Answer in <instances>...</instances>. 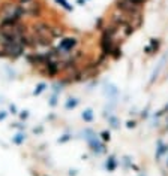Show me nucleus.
I'll use <instances>...</instances> for the list:
<instances>
[{
    "instance_id": "3",
    "label": "nucleus",
    "mask_w": 168,
    "mask_h": 176,
    "mask_svg": "<svg viewBox=\"0 0 168 176\" xmlns=\"http://www.w3.org/2000/svg\"><path fill=\"white\" fill-rule=\"evenodd\" d=\"M77 45H78V40L75 37H62L60 39V43L56 46V51L57 52H65V51H74L77 49Z\"/></svg>"
},
{
    "instance_id": "2",
    "label": "nucleus",
    "mask_w": 168,
    "mask_h": 176,
    "mask_svg": "<svg viewBox=\"0 0 168 176\" xmlns=\"http://www.w3.org/2000/svg\"><path fill=\"white\" fill-rule=\"evenodd\" d=\"M18 6L24 16L33 20H39L44 14V6L39 0H17Z\"/></svg>"
},
{
    "instance_id": "6",
    "label": "nucleus",
    "mask_w": 168,
    "mask_h": 176,
    "mask_svg": "<svg viewBox=\"0 0 168 176\" xmlns=\"http://www.w3.org/2000/svg\"><path fill=\"white\" fill-rule=\"evenodd\" d=\"M42 90H44V85H39V87H38V90H36V94H39V93L42 91Z\"/></svg>"
},
{
    "instance_id": "5",
    "label": "nucleus",
    "mask_w": 168,
    "mask_h": 176,
    "mask_svg": "<svg viewBox=\"0 0 168 176\" xmlns=\"http://www.w3.org/2000/svg\"><path fill=\"white\" fill-rule=\"evenodd\" d=\"M83 116H84L86 120H90V118H92V114H90V110H87V112H86V114H84Z\"/></svg>"
},
{
    "instance_id": "1",
    "label": "nucleus",
    "mask_w": 168,
    "mask_h": 176,
    "mask_svg": "<svg viewBox=\"0 0 168 176\" xmlns=\"http://www.w3.org/2000/svg\"><path fill=\"white\" fill-rule=\"evenodd\" d=\"M23 15L18 3L12 2H5L0 6V26H8V24H15V22L23 21Z\"/></svg>"
},
{
    "instance_id": "4",
    "label": "nucleus",
    "mask_w": 168,
    "mask_h": 176,
    "mask_svg": "<svg viewBox=\"0 0 168 176\" xmlns=\"http://www.w3.org/2000/svg\"><path fill=\"white\" fill-rule=\"evenodd\" d=\"M56 2H59V3L62 5L63 8H66V9H71V6L68 5V2H66V0H56Z\"/></svg>"
}]
</instances>
